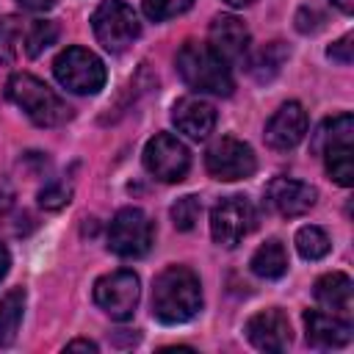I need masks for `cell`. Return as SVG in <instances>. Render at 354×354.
<instances>
[{
	"label": "cell",
	"instance_id": "6da1fadb",
	"mask_svg": "<svg viewBox=\"0 0 354 354\" xmlns=\"http://www.w3.org/2000/svg\"><path fill=\"white\" fill-rule=\"evenodd\" d=\"M202 310L199 277L185 266H169L152 285V315L163 324H185Z\"/></svg>",
	"mask_w": 354,
	"mask_h": 354
},
{
	"label": "cell",
	"instance_id": "7a4b0ae2",
	"mask_svg": "<svg viewBox=\"0 0 354 354\" xmlns=\"http://www.w3.org/2000/svg\"><path fill=\"white\" fill-rule=\"evenodd\" d=\"M6 94L39 127H55L72 116V108L47 83H41L39 77H33L28 72L11 75L6 83Z\"/></svg>",
	"mask_w": 354,
	"mask_h": 354
},
{
	"label": "cell",
	"instance_id": "3957f363",
	"mask_svg": "<svg viewBox=\"0 0 354 354\" xmlns=\"http://www.w3.org/2000/svg\"><path fill=\"white\" fill-rule=\"evenodd\" d=\"M177 72H180V77L191 88L205 91V94L227 97L235 88L230 64L224 58H218L207 44H199V41H185L180 47V53H177Z\"/></svg>",
	"mask_w": 354,
	"mask_h": 354
},
{
	"label": "cell",
	"instance_id": "277c9868",
	"mask_svg": "<svg viewBox=\"0 0 354 354\" xmlns=\"http://www.w3.org/2000/svg\"><path fill=\"white\" fill-rule=\"evenodd\" d=\"M351 136H354V119L351 113H340L326 119L315 138H313V149L324 155L326 160V174L337 183V185H351L354 183V160H351Z\"/></svg>",
	"mask_w": 354,
	"mask_h": 354
},
{
	"label": "cell",
	"instance_id": "5b68a950",
	"mask_svg": "<svg viewBox=\"0 0 354 354\" xmlns=\"http://www.w3.org/2000/svg\"><path fill=\"white\" fill-rule=\"evenodd\" d=\"M91 28L97 41L111 53L127 50L141 33V22L124 0H102L91 14Z\"/></svg>",
	"mask_w": 354,
	"mask_h": 354
},
{
	"label": "cell",
	"instance_id": "8992f818",
	"mask_svg": "<svg viewBox=\"0 0 354 354\" xmlns=\"http://www.w3.org/2000/svg\"><path fill=\"white\" fill-rule=\"evenodd\" d=\"M53 72L58 83L75 94H97L105 86V64L86 47H66L55 58Z\"/></svg>",
	"mask_w": 354,
	"mask_h": 354
},
{
	"label": "cell",
	"instance_id": "52a82bcc",
	"mask_svg": "<svg viewBox=\"0 0 354 354\" xmlns=\"http://www.w3.org/2000/svg\"><path fill=\"white\" fill-rule=\"evenodd\" d=\"M152 221L138 207H122L108 227V249L119 257H144L152 246Z\"/></svg>",
	"mask_w": 354,
	"mask_h": 354
},
{
	"label": "cell",
	"instance_id": "ba28073f",
	"mask_svg": "<svg viewBox=\"0 0 354 354\" xmlns=\"http://www.w3.org/2000/svg\"><path fill=\"white\" fill-rule=\"evenodd\" d=\"M205 166H207L210 177L232 183V180L252 177L254 169H257V158H254V152L246 141L232 138V136H221L205 152Z\"/></svg>",
	"mask_w": 354,
	"mask_h": 354
},
{
	"label": "cell",
	"instance_id": "9c48e42d",
	"mask_svg": "<svg viewBox=\"0 0 354 354\" xmlns=\"http://www.w3.org/2000/svg\"><path fill=\"white\" fill-rule=\"evenodd\" d=\"M138 296H141V282L127 268L111 271L94 282V301L116 321H127L136 313Z\"/></svg>",
	"mask_w": 354,
	"mask_h": 354
},
{
	"label": "cell",
	"instance_id": "30bf717a",
	"mask_svg": "<svg viewBox=\"0 0 354 354\" xmlns=\"http://www.w3.org/2000/svg\"><path fill=\"white\" fill-rule=\"evenodd\" d=\"M254 227V207L246 196H224L210 213V235L218 246H238Z\"/></svg>",
	"mask_w": 354,
	"mask_h": 354
},
{
	"label": "cell",
	"instance_id": "8fae6325",
	"mask_svg": "<svg viewBox=\"0 0 354 354\" xmlns=\"http://www.w3.org/2000/svg\"><path fill=\"white\" fill-rule=\"evenodd\" d=\"M144 166L160 183H180L188 174L191 155L180 138L171 133H158L144 147Z\"/></svg>",
	"mask_w": 354,
	"mask_h": 354
},
{
	"label": "cell",
	"instance_id": "7c38bea8",
	"mask_svg": "<svg viewBox=\"0 0 354 354\" xmlns=\"http://www.w3.org/2000/svg\"><path fill=\"white\" fill-rule=\"evenodd\" d=\"M266 199L268 205L285 216V218H296V216H304L315 199H318V191L301 180H290V177H277L268 183L266 188Z\"/></svg>",
	"mask_w": 354,
	"mask_h": 354
},
{
	"label": "cell",
	"instance_id": "4fadbf2b",
	"mask_svg": "<svg viewBox=\"0 0 354 354\" xmlns=\"http://www.w3.org/2000/svg\"><path fill=\"white\" fill-rule=\"evenodd\" d=\"M246 337L260 351H285L290 346V321L277 307L260 310L246 321Z\"/></svg>",
	"mask_w": 354,
	"mask_h": 354
},
{
	"label": "cell",
	"instance_id": "5bb4252c",
	"mask_svg": "<svg viewBox=\"0 0 354 354\" xmlns=\"http://www.w3.org/2000/svg\"><path fill=\"white\" fill-rule=\"evenodd\" d=\"M207 39H210V50L224 58L227 64L232 61H243L246 50H249V30L246 25L232 17V14H221L210 22V30H207Z\"/></svg>",
	"mask_w": 354,
	"mask_h": 354
},
{
	"label": "cell",
	"instance_id": "9a60e30c",
	"mask_svg": "<svg viewBox=\"0 0 354 354\" xmlns=\"http://www.w3.org/2000/svg\"><path fill=\"white\" fill-rule=\"evenodd\" d=\"M307 136V113L299 102H285L266 124V144L271 149H293Z\"/></svg>",
	"mask_w": 354,
	"mask_h": 354
},
{
	"label": "cell",
	"instance_id": "2e32d148",
	"mask_svg": "<svg viewBox=\"0 0 354 354\" xmlns=\"http://www.w3.org/2000/svg\"><path fill=\"white\" fill-rule=\"evenodd\" d=\"M304 329H307V343L315 348H343L351 343V321L326 310H307Z\"/></svg>",
	"mask_w": 354,
	"mask_h": 354
},
{
	"label": "cell",
	"instance_id": "e0dca14e",
	"mask_svg": "<svg viewBox=\"0 0 354 354\" xmlns=\"http://www.w3.org/2000/svg\"><path fill=\"white\" fill-rule=\"evenodd\" d=\"M171 122L180 133L199 141L207 138L216 127V108L202 97H183L171 108Z\"/></svg>",
	"mask_w": 354,
	"mask_h": 354
},
{
	"label": "cell",
	"instance_id": "ac0fdd59",
	"mask_svg": "<svg viewBox=\"0 0 354 354\" xmlns=\"http://www.w3.org/2000/svg\"><path fill=\"white\" fill-rule=\"evenodd\" d=\"M315 301L326 310V313H335L340 318H348L351 321V310H354V285L346 274L340 271H332V274H324L318 282H315Z\"/></svg>",
	"mask_w": 354,
	"mask_h": 354
},
{
	"label": "cell",
	"instance_id": "d6986e66",
	"mask_svg": "<svg viewBox=\"0 0 354 354\" xmlns=\"http://www.w3.org/2000/svg\"><path fill=\"white\" fill-rule=\"evenodd\" d=\"M252 271L263 279H277L288 271V252L279 241H266L263 246H257V252L252 254Z\"/></svg>",
	"mask_w": 354,
	"mask_h": 354
},
{
	"label": "cell",
	"instance_id": "ffe728a7",
	"mask_svg": "<svg viewBox=\"0 0 354 354\" xmlns=\"http://www.w3.org/2000/svg\"><path fill=\"white\" fill-rule=\"evenodd\" d=\"M25 313V290L14 288L0 299V346H11Z\"/></svg>",
	"mask_w": 354,
	"mask_h": 354
},
{
	"label": "cell",
	"instance_id": "44dd1931",
	"mask_svg": "<svg viewBox=\"0 0 354 354\" xmlns=\"http://www.w3.org/2000/svg\"><path fill=\"white\" fill-rule=\"evenodd\" d=\"M25 44V25L19 17H3L0 19V61L14 64L19 50Z\"/></svg>",
	"mask_w": 354,
	"mask_h": 354
},
{
	"label": "cell",
	"instance_id": "7402d4cb",
	"mask_svg": "<svg viewBox=\"0 0 354 354\" xmlns=\"http://www.w3.org/2000/svg\"><path fill=\"white\" fill-rule=\"evenodd\" d=\"M55 39H58V25L55 22H50V19H33L30 25H25V53L30 55V58H36V55H41L50 44H55Z\"/></svg>",
	"mask_w": 354,
	"mask_h": 354
},
{
	"label": "cell",
	"instance_id": "603a6c76",
	"mask_svg": "<svg viewBox=\"0 0 354 354\" xmlns=\"http://www.w3.org/2000/svg\"><path fill=\"white\" fill-rule=\"evenodd\" d=\"M296 249L304 260H321L326 252H329V235L321 230V227H301L296 232Z\"/></svg>",
	"mask_w": 354,
	"mask_h": 354
},
{
	"label": "cell",
	"instance_id": "cb8c5ba5",
	"mask_svg": "<svg viewBox=\"0 0 354 354\" xmlns=\"http://www.w3.org/2000/svg\"><path fill=\"white\" fill-rule=\"evenodd\" d=\"M285 58H288V53H285L282 41H271V44H266V50H260V55L252 61V72L257 75V80H268V77H274V75L279 72V66H282Z\"/></svg>",
	"mask_w": 354,
	"mask_h": 354
},
{
	"label": "cell",
	"instance_id": "d4e9b609",
	"mask_svg": "<svg viewBox=\"0 0 354 354\" xmlns=\"http://www.w3.org/2000/svg\"><path fill=\"white\" fill-rule=\"evenodd\" d=\"M199 216H202V202H199L196 196H183V199H177V202L171 205V221H174V227L183 230V232L194 230L196 221H199Z\"/></svg>",
	"mask_w": 354,
	"mask_h": 354
},
{
	"label": "cell",
	"instance_id": "484cf974",
	"mask_svg": "<svg viewBox=\"0 0 354 354\" xmlns=\"http://www.w3.org/2000/svg\"><path fill=\"white\" fill-rule=\"evenodd\" d=\"M194 6V0H144V14L152 22H166L171 17L185 14Z\"/></svg>",
	"mask_w": 354,
	"mask_h": 354
},
{
	"label": "cell",
	"instance_id": "4316f807",
	"mask_svg": "<svg viewBox=\"0 0 354 354\" xmlns=\"http://www.w3.org/2000/svg\"><path fill=\"white\" fill-rule=\"evenodd\" d=\"M66 202H69V188L61 185V183H53V185H47V188L39 191V205H41L44 210H58V207H64Z\"/></svg>",
	"mask_w": 354,
	"mask_h": 354
},
{
	"label": "cell",
	"instance_id": "83f0119b",
	"mask_svg": "<svg viewBox=\"0 0 354 354\" xmlns=\"http://www.w3.org/2000/svg\"><path fill=\"white\" fill-rule=\"evenodd\" d=\"M351 41H354V36H351V33H346L343 39H337V41L326 50V55H329L332 61H337V64L348 66V64L354 61V55H351V47H354V44H351Z\"/></svg>",
	"mask_w": 354,
	"mask_h": 354
},
{
	"label": "cell",
	"instance_id": "f1b7e54d",
	"mask_svg": "<svg viewBox=\"0 0 354 354\" xmlns=\"http://www.w3.org/2000/svg\"><path fill=\"white\" fill-rule=\"evenodd\" d=\"M321 22H324V17H321L318 11H313V8H301V11L296 14V28H299L301 33H313V30H318Z\"/></svg>",
	"mask_w": 354,
	"mask_h": 354
},
{
	"label": "cell",
	"instance_id": "f546056e",
	"mask_svg": "<svg viewBox=\"0 0 354 354\" xmlns=\"http://www.w3.org/2000/svg\"><path fill=\"white\" fill-rule=\"evenodd\" d=\"M22 8H28V11H47V8H53L58 0H17Z\"/></svg>",
	"mask_w": 354,
	"mask_h": 354
},
{
	"label": "cell",
	"instance_id": "4dcf8cb0",
	"mask_svg": "<svg viewBox=\"0 0 354 354\" xmlns=\"http://www.w3.org/2000/svg\"><path fill=\"white\" fill-rule=\"evenodd\" d=\"M66 351H97V343H91V340H72V343H66Z\"/></svg>",
	"mask_w": 354,
	"mask_h": 354
},
{
	"label": "cell",
	"instance_id": "1f68e13d",
	"mask_svg": "<svg viewBox=\"0 0 354 354\" xmlns=\"http://www.w3.org/2000/svg\"><path fill=\"white\" fill-rule=\"evenodd\" d=\"M8 266H11V257H8V249L0 243V279L6 277V271H8Z\"/></svg>",
	"mask_w": 354,
	"mask_h": 354
},
{
	"label": "cell",
	"instance_id": "d6a6232c",
	"mask_svg": "<svg viewBox=\"0 0 354 354\" xmlns=\"http://www.w3.org/2000/svg\"><path fill=\"white\" fill-rule=\"evenodd\" d=\"M332 3H335L343 14H351V11H354V0H332Z\"/></svg>",
	"mask_w": 354,
	"mask_h": 354
},
{
	"label": "cell",
	"instance_id": "836d02e7",
	"mask_svg": "<svg viewBox=\"0 0 354 354\" xmlns=\"http://www.w3.org/2000/svg\"><path fill=\"white\" fill-rule=\"evenodd\" d=\"M224 3H230V6H235V8H241V6H249L252 0H224Z\"/></svg>",
	"mask_w": 354,
	"mask_h": 354
}]
</instances>
